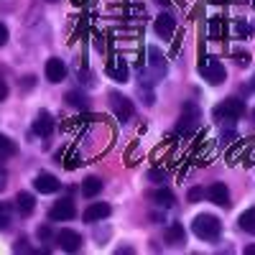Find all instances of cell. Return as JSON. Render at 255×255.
Listing matches in <instances>:
<instances>
[{
  "instance_id": "6da1fadb",
  "label": "cell",
  "mask_w": 255,
  "mask_h": 255,
  "mask_svg": "<svg viewBox=\"0 0 255 255\" xmlns=\"http://www.w3.org/2000/svg\"><path fill=\"white\" fill-rule=\"evenodd\" d=\"M191 230H194V235L199 240H217L222 235V222L215 215H197Z\"/></svg>"
},
{
  "instance_id": "7a4b0ae2",
  "label": "cell",
  "mask_w": 255,
  "mask_h": 255,
  "mask_svg": "<svg viewBox=\"0 0 255 255\" xmlns=\"http://www.w3.org/2000/svg\"><path fill=\"white\" fill-rule=\"evenodd\" d=\"M199 74L209 82V84H222L225 82V64L217 56H202L199 61Z\"/></svg>"
},
{
  "instance_id": "3957f363",
  "label": "cell",
  "mask_w": 255,
  "mask_h": 255,
  "mask_svg": "<svg viewBox=\"0 0 255 255\" xmlns=\"http://www.w3.org/2000/svg\"><path fill=\"white\" fill-rule=\"evenodd\" d=\"M245 115V102L238 100V97H227L222 100L217 108H215V118H225V120H240Z\"/></svg>"
},
{
  "instance_id": "277c9868",
  "label": "cell",
  "mask_w": 255,
  "mask_h": 255,
  "mask_svg": "<svg viewBox=\"0 0 255 255\" xmlns=\"http://www.w3.org/2000/svg\"><path fill=\"white\" fill-rule=\"evenodd\" d=\"M199 108H197V105L194 102H186L184 105V110H181V120H179V128H176V130L179 133H184V135H189L191 130H197V128H199Z\"/></svg>"
},
{
  "instance_id": "5b68a950",
  "label": "cell",
  "mask_w": 255,
  "mask_h": 255,
  "mask_svg": "<svg viewBox=\"0 0 255 255\" xmlns=\"http://www.w3.org/2000/svg\"><path fill=\"white\" fill-rule=\"evenodd\" d=\"M110 108H113L115 118L123 120V123H128L133 118V102L123 95H118V92H110Z\"/></svg>"
},
{
  "instance_id": "8992f818",
  "label": "cell",
  "mask_w": 255,
  "mask_h": 255,
  "mask_svg": "<svg viewBox=\"0 0 255 255\" xmlns=\"http://www.w3.org/2000/svg\"><path fill=\"white\" fill-rule=\"evenodd\" d=\"M77 215V207L72 199H59L51 209H49V217L51 222H64V220H72Z\"/></svg>"
},
{
  "instance_id": "52a82bcc",
  "label": "cell",
  "mask_w": 255,
  "mask_h": 255,
  "mask_svg": "<svg viewBox=\"0 0 255 255\" xmlns=\"http://www.w3.org/2000/svg\"><path fill=\"white\" fill-rule=\"evenodd\" d=\"M56 245L67 253H77L82 248V235L74 230H59L56 232Z\"/></svg>"
},
{
  "instance_id": "ba28073f",
  "label": "cell",
  "mask_w": 255,
  "mask_h": 255,
  "mask_svg": "<svg viewBox=\"0 0 255 255\" xmlns=\"http://www.w3.org/2000/svg\"><path fill=\"white\" fill-rule=\"evenodd\" d=\"M33 133L41 135V138H49V135L54 133V120H51V115H49L46 110H41V113L36 115V120H33Z\"/></svg>"
},
{
  "instance_id": "9c48e42d",
  "label": "cell",
  "mask_w": 255,
  "mask_h": 255,
  "mask_svg": "<svg viewBox=\"0 0 255 255\" xmlns=\"http://www.w3.org/2000/svg\"><path fill=\"white\" fill-rule=\"evenodd\" d=\"M33 189L38 194H54V191H59V179L51 174H38L33 179Z\"/></svg>"
},
{
  "instance_id": "30bf717a",
  "label": "cell",
  "mask_w": 255,
  "mask_h": 255,
  "mask_svg": "<svg viewBox=\"0 0 255 255\" xmlns=\"http://www.w3.org/2000/svg\"><path fill=\"white\" fill-rule=\"evenodd\" d=\"M108 74H110V79H115V82H128V64L123 61V56H113L110 61H108Z\"/></svg>"
},
{
  "instance_id": "8fae6325",
  "label": "cell",
  "mask_w": 255,
  "mask_h": 255,
  "mask_svg": "<svg viewBox=\"0 0 255 255\" xmlns=\"http://www.w3.org/2000/svg\"><path fill=\"white\" fill-rule=\"evenodd\" d=\"M207 197L212 204H217V207H230V191L225 184H212L207 189Z\"/></svg>"
},
{
  "instance_id": "7c38bea8",
  "label": "cell",
  "mask_w": 255,
  "mask_h": 255,
  "mask_svg": "<svg viewBox=\"0 0 255 255\" xmlns=\"http://www.w3.org/2000/svg\"><path fill=\"white\" fill-rule=\"evenodd\" d=\"M105 217H110V204H102V202H95L84 209V222H102Z\"/></svg>"
},
{
  "instance_id": "4fadbf2b",
  "label": "cell",
  "mask_w": 255,
  "mask_h": 255,
  "mask_svg": "<svg viewBox=\"0 0 255 255\" xmlns=\"http://www.w3.org/2000/svg\"><path fill=\"white\" fill-rule=\"evenodd\" d=\"M64 77H67V67H64V61L61 59H49L46 61V79L59 84Z\"/></svg>"
},
{
  "instance_id": "5bb4252c",
  "label": "cell",
  "mask_w": 255,
  "mask_h": 255,
  "mask_svg": "<svg viewBox=\"0 0 255 255\" xmlns=\"http://www.w3.org/2000/svg\"><path fill=\"white\" fill-rule=\"evenodd\" d=\"M163 238L168 245H184L186 243V232H184V225L174 222V225H168L166 232H163Z\"/></svg>"
},
{
  "instance_id": "9a60e30c",
  "label": "cell",
  "mask_w": 255,
  "mask_h": 255,
  "mask_svg": "<svg viewBox=\"0 0 255 255\" xmlns=\"http://www.w3.org/2000/svg\"><path fill=\"white\" fill-rule=\"evenodd\" d=\"M174 31H176V20H174V15L161 13V15L156 18V33H158V36H163V38H168Z\"/></svg>"
},
{
  "instance_id": "2e32d148",
  "label": "cell",
  "mask_w": 255,
  "mask_h": 255,
  "mask_svg": "<svg viewBox=\"0 0 255 255\" xmlns=\"http://www.w3.org/2000/svg\"><path fill=\"white\" fill-rule=\"evenodd\" d=\"M15 209H18L23 217H28L31 212L36 209V199H33V194H28V191H20V194L15 197Z\"/></svg>"
},
{
  "instance_id": "e0dca14e",
  "label": "cell",
  "mask_w": 255,
  "mask_h": 255,
  "mask_svg": "<svg viewBox=\"0 0 255 255\" xmlns=\"http://www.w3.org/2000/svg\"><path fill=\"white\" fill-rule=\"evenodd\" d=\"M151 199L158 204V207H174V202H176V197H174V191L171 189H156L153 194H151Z\"/></svg>"
},
{
  "instance_id": "ac0fdd59",
  "label": "cell",
  "mask_w": 255,
  "mask_h": 255,
  "mask_svg": "<svg viewBox=\"0 0 255 255\" xmlns=\"http://www.w3.org/2000/svg\"><path fill=\"white\" fill-rule=\"evenodd\" d=\"M100 191H102V181H100L97 176H90V179L82 181V194L87 197V199H95Z\"/></svg>"
},
{
  "instance_id": "d6986e66",
  "label": "cell",
  "mask_w": 255,
  "mask_h": 255,
  "mask_svg": "<svg viewBox=\"0 0 255 255\" xmlns=\"http://www.w3.org/2000/svg\"><path fill=\"white\" fill-rule=\"evenodd\" d=\"M225 36H227L225 18H212L209 20V38H225Z\"/></svg>"
},
{
  "instance_id": "ffe728a7",
  "label": "cell",
  "mask_w": 255,
  "mask_h": 255,
  "mask_svg": "<svg viewBox=\"0 0 255 255\" xmlns=\"http://www.w3.org/2000/svg\"><path fill=\"white\" fill-rule=\"evenodd\" d=\"M148 56H151V61H148V64L156 69V74H166V61H163V56H161V51L156 46L148 49Z\"/></svg>"
},
{
  "instance_id": "44dd1931",
  "label": "cell",
  "mask_w": 255,
  "mask_h": 255,
  "mask_svg": "<svg viewBox=\"0 0 255 255\" xmlns=\"http://www.w3.org/2000/svg\"><path fill=\"white\" fill-rule=\"evenodd\" d=\"M240 227L245 232H250V235H255V209H245L240 215Z\"/></svg>"
},
{
  "instance_id": "7402d4cb",
  "label": "cell",
  "mask_w": 255,
  "mask_h": 255,
  "mask_svg": "<svg viewBox=\"0 0 255 255\" xmlns=\"http://www.w3.org/2000/svg\"><path fill=\"white\" fill-rule=\"evenodd\" d=\"M13 153H15V143L0 133V158H8V156H13Z\"/></svg>"
},
{
  "instance_id": "603a6c76",
  "label": "cell",
  "mask_w": 255,
  "mask_h": 255,
  "mask_svg": "<svg viewBox=\"0 0 255 255\" xmlns=\"http://www.w3.org/2000/svg\"><path fill=\"white\" fill-rule=\"evenodd\" d=\"M67 100H69V105H74V108H87V97L79 95V92H69Z\"/></svg>"
},
{
  "instance_id": "cb8c5ba5",
  "label": "cell",
  "mask_w": 255,
  "mask_h": 255,
  "mask_svg": "<svg viewBox=\"0 0 255 255\" xmlns=\"http://www.w3.org/2000/svg\"><path fill=\"white\" fill-rule=\"evenodd\" d=\"M8 225H10V207L0 204V230H5Z\"/></svg>"
},
{
  "instance_id": "d4e9b609",
  "label": "cell",
  "mask_w": 255,
  "mask_h": 255,
  "mask_svg": "<svg viewBox=\"0 0 255 255\" xmlns=\"http://www.w3.org/2000/svg\"><path fill=\"white\" fill-rule=\"evenodd\" d=\"M232 56H235V61L240 64V67H248V64H250V54L248 51H235Z\"/></svg>"
},
{
  "instance_id": "484cf974",
  "label": "cell",
  "mask_w": 255,
  "mask_h": 255,
  "mask_svg": "<svg viewBox=\"0 0 255 255\" xmlns=\"http://www.w3.org/2000/svg\"><path fill=\"white\" fill-rule=\"evenodd\" d=\"M189 202H199L202 197H204V189H199V186H194V189H189Z\"/></svg>"
},
{
  "instance_id": "4316f807",
  "label": "cell",
  "mask_w": 255,
  "mask_h": 255,
  "mask_svg": "<svg viewBox=\"0 0 255 255\" xmlns=\"http://www.w3.org/2000/svg\"><path fill=\"white\" fill-rule=\"evenodd\" d=\"M235 31H238V36H240V38H248V36L253 33V28H250L248 23H238V28H235Z\"/></svg>"
},
{
  "instance_id": "83f0119b",
  "label": "cell",
  "mask_w": 255,
  "mask_h": 255,
  "mask_svg": "<svg viewBox=\"0 0 255 255\" xmlns=\"http://www.w3.org/2000/svg\"><path fill=\"white\" fill-rule=\"evenodd\" d=\"M5 44H8V28L0 23V46H5Z\"/></svg>"
},
{
  "instance_id": "f1b7e54d",
  "label": "cell",
  "mask_w": 255,
  "mask_h": 255,
  "mask_svg": "<svg viewBox=\"0 0 255 255\" xmlns=\"http://www.w3.org/2000/svg\"><path fill=\"white\" fill-rule=\"evenodd\" d=\"M5 97H8V84H5V79H0V102Z\"/></svg>"
},
{
  "instance_id": "f546056e",
  "label": "cell",
  "mask_w": 255,
  "mask_h": 255,
  "mask_svg": "<svg viewBox=\"0 0 255 255\" xmlns=\"http://www.w3.org/2000/svg\"><path fill=\"white\" fill-rule=\"evenodd\" d=\"M5 179H8V174H5V168H3V166H0V189H3V186H5Z\"/></svg>"
},
{
  "instance_id": "4dcf8cb0",
  "label": "cell",
  "mask_w": 255,
  "mask_h": 255,
  "mask_svg": "<svg viewBox=\"0 0 255 255\" xmlns=\"http://www.w3.org/2000/svg\"><path fill=\"white\" fill-rule=\"evenodd\" d=\"M49 235H51L49 227H38V238H49Z\"/></svg>"
},
{
  "instance_id": "1f68e13d",
  "label": "cell",
  "mask_w": 255,
  "mask_h": 255,
  "mask_svg": "<svg viewBox=\"0 0 255 255\" xmlns=\"http://www.w3.org/2000/svg\"><path fill=\"white\" fill-rule=\"evenodd\" d=\"M148 179H156V181H161V179H166L161 171H151V174H148Z\"/></svg>"
},
{
  "instance_id": "d6a6232c",
  "label": "cell",
  "mask_w": 255,
  "mask_h": 255,
  "mask_svg": "<svg viewBox=\"0 0 255 255\" xmlns=\"http://www.w3.org/2000/svg\"><path fill=\"white\" fill-rule=\"evenodd\" d=\"M15 250L20 253V250H28V245H26V240H18V245H15Z\"/></svg>"
},
{
  "instance_id": "836d02e7",
  "label": "cell",
  "mask_w": 255,
  "mask_h": 255,
  "mask_svg": "<svg viewBox=\"0 0 255 255\" xmlns=\"http://www.w3.org/2000/svg\"><path fill=\"white\" fill-rule=\"evenodd\" d=\"M245 255H255V245H248L245 248Z\"/></svg>"
},
{
  "instance_id": "e575fe53",
  "label": "cell",
  "mask_w": 255,
  "mask_h": 255,
  "mask_svg": "<svg viewBox=\"0 0 255 255\" xmlns=\"http://www.w3.org/2000/svg\"><path fill=\"white\" fill-rule=\"evenodd\" d=\"M72 3H74V5H84V3H87V0H72Z\"/></svg>"
},
{
  "instance_id": "d590c367",
  "label": "cell",
  "mask_w": 255,
  "mask_h": 255,
  "mask_svg": "<svg viewBox=\"0 0 255 255\" xmlns=\"http://www.w3.org/2000/svg\"><path fill=\"white\" fill-rule=\"evenodd\" d=\"M253 90H255V77H253Z\"/></svg>"
},
{
  "instance_id": "8d00e7d4",
  "label": "cell",
  "mask_w": 255,
  "mask_h": 255,
  "mask_svg": "<svg viewBox=\"0 0 255 255\" xmlns=\"http://www.w3.org/2000/svg\"><path fill=\"white\" fill-rule=\"evenodd\" d=\"M158 3H166V0H158Z\"/></svg>"
},
{
  "instance_id": "74e56055",
  "label": "cell",
  "mask_w": 255,
  "mask_h": 255,
  "mask_svg": "<svg viewBox=\"0 0 255 255\" xmlns=\"http://www.w3.org/2000/svg\"><path fill=\"white\" fill-rule=\"evenodd\" d=\"M49 3H56V0H49Z\"/></svg>"
},
{
  "instance_id": "f35d334b",
  "label": "cell",
  "mask_w": 255,
  "mask_h": 255,
  "mask_svg": "<svg viewBox=\"0 0 255 255\" xmlns=\"http://www.w3.org/2000/svg\"><path fill=\"white\" fill-rule=\"evenodd\" d=\"M253 8H255V0H253Z\"/></svg>"
}]
</instances>
